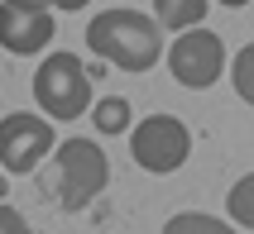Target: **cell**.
<instances>
[{
    "instance_id": "11",
    "label": "cell",
    "mask_w": 254,
    "mask_h": 234,
    "mask_svg": "<svg viewBox=\"0 0 254 234\" xmlns=\"http://www.w3.org/2000/svg\"><path fill=\"white\" fill-rule=\"evenodd\" d=\"M226 210H230V220L245 225V230H254V172H245L235 187H230L226 196Z\"/></svg>"
},
{
    "instance_id": "2",
    "label": "cell",
    "mask_w": 254,
    "mask_h": 234,
    "mask_svg": "<svg viewBox=\"0 0 254 234\" xmlns=\"http://www.w3.org/2000/svg\"><path fill=\"white\" fill-rule=\"evenodd\" d=\"M106 182H111V163H106L101 143H91V139H63L53 148V167L39 177V187L63 210H86L106 191Z\"/></svg>"
},
{
    "instance_id": "17",
    "label": "cell",
    "mask_w": 254,
    "mask_h": 234,
    "mask_svg": "<svg viewBox=\"0 0 254 234\" xmlns=\"http://www.w3.org/2000/svg\"><path fill=\"white\" fill-rule=\"evenodd\" d=\"M0 201H5V172H0Z\"/></svg>"
},
{
    "instance_id": "8",
    "label": "cell",
    "mask_w": 254,
    "mask_h": 234,
    "mask_svg": "<svg viewBox=\"0 0 254 234\" xmlns=\"http://www.w3.org/2000/svg\"><path fill=\"white\" fill-rule=\"evenodd\" d=\"M201 14H206V0H154V19L158 29H197Z\"/></svg>"
},
{
    "instance_id": "13",
    "label": "cell",
    "mask_w": 254,
    "mask_h": 234,
    "mask_svg": "<svg viewBox=\"0 0 254 234\" xmlns=\"http://www.w3.org/2000/svg\"><path fill=\"white\" fill-rule=\"evenodd\" d=\"M0 234H34V230H29V220H24L14 206H5V201H0Z\"/></svg>"
},
{
    "instance_id": "4",
    "label": "cell",
    "mask_w": 254,
    "mask_h": 234,
    "mask_svg": "<svg viewBox=\"0 0 254 234\" xmlns=\"http://www.w3.org/2000/svg\"><path fill=\"white\" fill-rule=\"evenodd\" d=\"M129 153H134V163L144 172H178L187 163V153H192V134H187V124L178 115H149V120L134 124V134H129Z\"/></svg>"
},
{
    "instance_id": "5",
    "label": "cell",
    "mask_w": 254,
    "mask_h": 234,
    "mask_svg": "<svg viewBox=\"0 0 254 234\" xmlns=\"http://www.w3.org/2000/svg\"><path fill=\"white\" fill-rule=\"evenodd\" d=\"M53 153V124L34 110H10L0 120V167L24 177Z\"/></svg>"
},
{
    "instance_id": "6",
    "label": "cell",
    "mask_w": 254,
    "mask_h": 234,
    "mask_svg": "<svg viewBox=\"0 0 254 234\" xmlns=\"http://www.w3.org/2000/svg\"><path fill=\"white\" fill-rule=\"evenodd\" d=\"M168 72L187 91H206V86L226 72V43L211 29H183L178 43L168 48Z\"/></svg>"
},
{
    "instance_id": "15",
    "label": "cell",
    "mask_w": 254,
    "mask_h": 234,
    "mask_svg": "<svg viewBox=\"0 0 254 234\" xmlns=\"http://www.w3.org/2000/svg\"><path fill=\"white\" fill-rule=\"evenodd\" d=\"M10 5H29V10H48V0H10Z\"/></svg>"
},
{
    "instance_id": "10",
    "label": "cell",
    "mask_w": 254,
    "mask_h": 234,
    "mask_svg": "<svg viewBox=\"0 0 254 234\" xmlns=\"http://www.w3.org/2000/svg\"><path fill=\"white\" fill-rule=\"evenodd\" d=\"M163 234H235L226 220H216V215H201V210H183V215H173L163 225Z\"/></svg>"
},
{
    "instance_id": "9",
    "label": "cell",
    "mask_w": 254,
    "mask_h": 234,
    "mask_svg": "<svg viewBox=\"0 0 254 234\" xmlns=\"http://www.w3.org/2000/svg\"><path fill=\"white\" fill-rule=\"evenodd\" d=\"M91 124H96V134H125L129 129V100L125 96H101L91 105Z\"/></svg>"
},
{
    "instance_id": "16",
    "label": "cell",
    "mask_w": 254,
    "mask_h": 234,
    "mask_svg": "<svg viewBox=\"0 0 254 234\" xmlns=\"http://www.w3.org/2000/svg\"><path fill=\"white\" fill-rule=\"evenodd\" d=\"M216 5H226V10H240V5H250V0H216Z\"/></svg>"
},
{
    "instance_id": "3",
    "label": "cell",
    "mask_w": 254,
    "mask_h": 234,
    "mask_svg": "<svg viewBox=\"0 0 254 234\" xmlns=\"http://www.w3.org/2000/svg\"><path fill=\"white\" fill-rule=\"evenodd\" d=\"M34 100H39L43 120L67 124L91 105V77H86L77 53H48L34 72Z\"/></svg>"
},
{
    "instance_id": "14",
    "label": "cell",
    "mask_w": 254,
    "mask_h": 234,
    "mask_svg": "<svg viewBox=\"0 0 254 234\" xmlns=\"http://www.w3.org/2000/svg\"><path fill=\"white\" fill-rule=\"evenodd\" d=\"M91 0H48V10H86Z\"/></svg>"
},
{
    "instance_id": "1",
    "label": "cell",
    "mask_w": 254,
    "mask_h": 234,
    "mask_svg": "<svg viewBox=\"0 0 254 234\" xmlns=\"http://www.w3.org/2000/svg\"><path fill=\"white\" fill-rule=\"evenodd\" d=\"M86 48L96 57H106L111 67H120V72H149L158 57H163V29H158L154 14L115 5V10L91 14Z\"/></svg>"
},
{
    "instance_id": "7",
    "label": "cell",
    "mask_w": 254,
    "mask_h": 234,
    "mask_svg": "<svg viewBox=\"0 0 254 234\" xmlns=\"http://www.w3.org/2000/svg\"><path fill=\"white\" fill-rule=\"evenodd\" d=\"M53 43V14L48 10H29V5H10L0 0V48L14 57H29Z\"/></svg>"
},
{
    "instance_id": "12",
    "label": "cell",
    "mask_w": 254,
    "mask_h": 234,
    "mask_svg": "<svg viewBox=\"0 0 254 234\" xmlns=\"http://www.w3.org/2000/svg\"><path fill=\"white\" fill-rule=\"evenodd\" d=\"M230 82H235V91H240L245 105H254V43H245L240 53H235V62H230Z\"/></svg>"
}]
</instances>
